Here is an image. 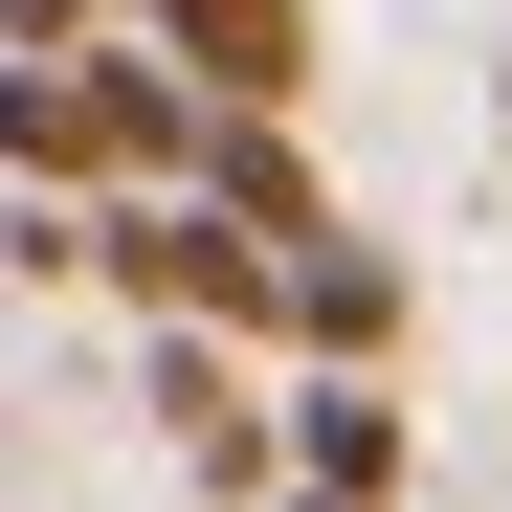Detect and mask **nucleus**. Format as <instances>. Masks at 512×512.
<instances>
[{
    "mask_svg": "<svg viewBox=\"0 0 512 512\" xmlns=\"http://www.w3.org/2000/svg\"><path fill=\"white\" fill-rule=\"evenodd\" d=\"M156 423H179L201 490H268V468H290V423L245 401V334H156Z\"/></svg>",
    "mask_w": 512,
    "mask_h": 512,
    "instance_id": "obj_2",
    "label": "nucleus"
},
{
    "mask_svg": "<svg viewBox=\"0 0 512 512\" xmlns=\"http://www.w3.org/2000/svg\"><path fill=\"white\" fill-rule=\"evenodd\" d=\"M490 134H512V45H490Z\"/></svg>",
    "mask_w": 512,
    "mask_h": 512,
    "instance_id": "obj_8",
    "label": "nucleus"
},
{
    "mask_svg": "<svg viewBox=\"0 0 512 512\" xmlns=\"http://www.w3.org/2000/svg\"><path fill=\"white\" fill-rule=\"evenodd\" d=\"M179 179L223 201V223H268V245H334V201H312V156H290V112H201V156Z\"/></svg>",
    "mask_w": 512,
    "mask_h": 512,
    "instance_id": "obj_4",
    "label": "nucleus"
},
{
    "mask_svg": "<svg viewBox=\"0 0 512 512\" xmlns=\"http://www.w3.org/2000/svg\"><path fill=\"white\" fill-rule=\"evenodd\" d=\"M134 23L179 45L223 112H290V90H312V0H134Z\"/></svg>",
    "mask_w": 512,
    "mask_h": 512,
    "instance_id": "obj_3",
    "label": "nucleus"
},
{
    "mask_svg": "<svg viewBox=\"0 0 512 512\" xmlns=\"http://www.w3.org/2000/svg\"><path fill=\"white\" fill-rule=\"evenodd\" d=\"M290 490H357V512L401 490V401H379L357 357H312V379H290Z\"/></svg>",
    "mask_w": 512,
    "mask_h": 512,
    "instance_id": "obj_5",
    "label": "nucleus"
},
{
    "mask_svg": "<svg viewBox=\"0 0 512 512\" xmlns=\"http://www.w3.org/2000/svg\"><path fill=\"white\" fill-rule=\"evenodd\" d=\"M90 268H112L156 334H290V245H268V223H223L201 179H134V201H90Z\"/></svg>",
    "mask_w": 512,
    "mask_h": 512,
    "instance_id": "obj_1",
    "label": "nucleus"
},
{
    "mask_svg": "<svg viewBox=\"0 0 512 512\" xmlns=\"http://www.w3.org/2000/svg\"><path fill=\"white\" fill-rule=\"evenodd\" d=\"M134 0H0V45H112Z\"/></svg>",
    "mask_w": 512,
    "mask_h": 512,
    "instance_id": "obj_7",
    "label": "nucleus"
},
{
    "mask_svg": "<svg viewBox=\"0 0 512 512\" xmlns=\"http://www.w3.org/2000/svg\"><path fill=\"white\" fill-rule=\"evenodd\" d=\"M290 357H357V379L401 357V268H379L357 223H334V245H290Z\"/></svg>",
    "mask_w": 512,
    "mask_h": 512,
    "instance_id": "obj_6",
    "label": "nucleus"
}]
</instances>
